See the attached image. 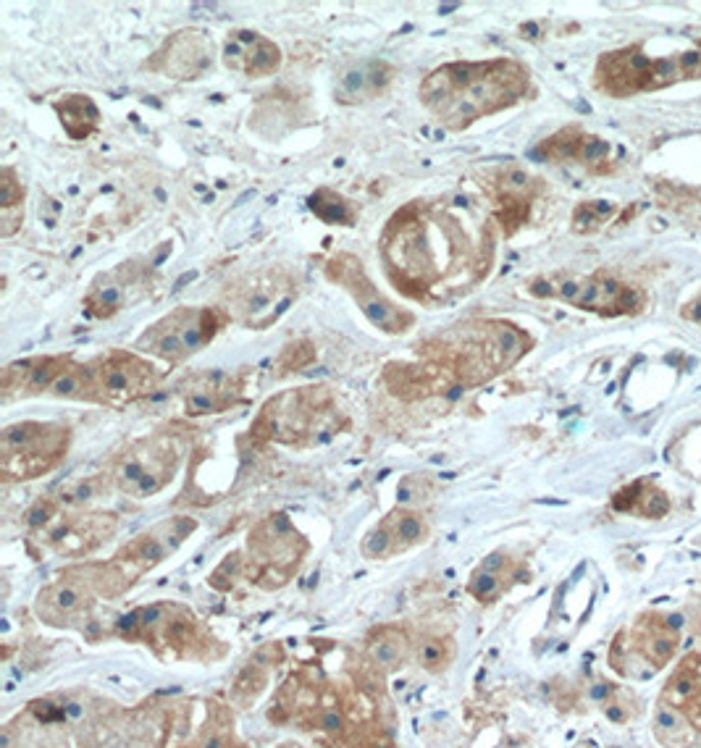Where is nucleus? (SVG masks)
<instances>
[{"mask_svg": "<svg viewBox=\"0 0 701 748\" xmlns=\"http://www.w3.org/2000/svg\"><path fill=\"white\" fill-rule=\"evenodd\" d=\"M386 279L428 310L465 300L497 260V221L468 195L418 197L397 208L379 237Z\"/></svg>", "mask_w": 701, "mask_h": 748, "instance_id": "1", "label": "nucleus"}, {"mask_svg": "<svg viewBox=\"0 0 701 748\" xmlns=\"http://www.w3.org/2000/svg\"><path fill=\"white\" fill-rule=\"evenodd\" d=\"M531 95V74L515 58L449 61L428 71L418 87L423 108L447 132H465L476 121L502 113Z\"/></svg>", "mask_w": 701, "mask_h": 748, "instance_id": "2", "label": "nucleus"}, {"mask_svg": "<svg viewBox=\"0 0 701 748\" xmlns=\"http://www.w3.org/2000/svg\"><path fill=\"white\" fill-rule=\"evenodd\" d=\"M531 350V336L515 323L494 318L460 321L423 339L415 355L444 373L452 389H476L502 376Z\"/></svg>", "mask_w": 701, "mask_h": 748, "instance_id": "3", "label": "nucleus"}, {"mask_svg": "<svg viewBox=\"0 0 701 748\" xmlns=\"http://www.w3.org/2000/svg\"><path fill=\"white\" fill-rule=\"evenodd\" d=\"M347 426L337 392L326 384L284 389L260 405L250 423V439L260 444L316 447Z\"/></svg>", "mask_w": 701, "mask_h": 748, "instance_id": "4", "label": "nucleus"}, {"mask_svg": "<svg viewBox=\"0 0 701 748\" xmlns=\"http://www.w3.org/2000/svg\"><path fill=\"white\" fill-rule=\"evenodd\" d=\"M300 297V276L289 266H263L232 279L221 292L229 321L247 331H268Z\"/></svg>", "mask_w": 701, "mask_h": 748, "instance_id": "5", "label": "nucleus"}, {"mask_svg": "<svg viewBox=\"0 0 701 748\" xmlns=\"http://www.w3.org/2000/svg\"><path fill=\"white\" fill-rule=\"evenodd\" d=\"M229 315L224 308L211 305H179L150 323L134 342L140 355L155 357L169 368L187 363L197 352H203L221 331L229 326Z\"/></svg>", "mask_w": 701, "mask_h": 748, "instance_id": "6", "label": "nucleus"}, {"mask_svg": "<svg viewBox=\"0 0 701 748\" xmlns=\"http://www.w3.org/2000/svg\"><path fill=\"white\" fill-rule=\"evenodd\" d=\"M71 426L64 420H19L0 431V476L6 483L35 481L66 460Z\"/></svg>", "mask_w": 701, "mask_h": 748, "instance_id": "7", "label": "nucleus"}, {"mask_svg": "<svg viewBox=\"0 0 701 748\" xmlns=\"http://www.w3.org/2000/svg\"><path fill=\"white\" fill-rule=\"evenodd\" d=\"M182 462V447L169 431H153L148 436L129 441L113 457L108 478L121 494L134 499L155 497L174 481Z\"/></svg>", "mask_w": 701, "mask_h": 748, "instance_id": "8", "label": "nucleus"}, {"mask_svg": "<svg viewBox=\"0 0 701 748\" xmlns=\"http://www.w3.org/2000/svg\"><path fill=\"white\" fill-rule=\"evenodd\" d=\"M308 549V541L284 512L268 515L247 539V573L263 588H279L300 570Z\"/></svg>", "mask_w": 701, "mask_h": 748, "instance_id": "9", "label": "nucleus"}, {"mask_svg": "<svg viewBox=\"0 0 701 748\" xmlns=\"http://www.w3.org/2000/svg\"><path fill=\"white\" fill-rule=\"evenodd\" d=\"M92 389L100 407L121 410L150 397L161 384V368L140 352L108 350L87 360Z\"/></svg>", "mask_w": 701, "mask_h": 748, "instance_id": "10", "label": "nucleus"}, {"mask_svg": "<svg viewBox=\"0 0 701 748\" xmlns=\"http://www.w3.org/2000/svg\"><path fill=\"white\" fill-rule=\"evenodd\" d=\"M323 273L331 284L342 287L344 292L350 294L355 305L360 308V313L368 318V321L386 336H402L415 326V313L407 308H400L397 302H392L381 292L373 279L365 271V263L352 255V252H337L326 260Z\"/></svg>", "mask_w": 701, "mask_h": 748, "instance_id": "11", "label": "nucleus"}, {"mask_svg": "<svg viewBox=\"0 0 701 748\" xmlns=\"http://www.w3.org/2000/svg\"><path fill=\"white\" fill-rule=\"evenodd\" d=\"M158 289V273L145 258H129L116 263L108 271H100L90 281L82 308L95 321L116 318L124 310L137 308L140 302L150 300Z\"/></svg>", "mask_w": 701, "mask_h": 748, "instance_id": "12", "label": "nucleus"}, {"mask_svg": "<svg viewBox=\"0 0 701 748\" xmlns=\"http://www.w3.org/2000/svg\"><path fill=\"white\" fill-rule=\"evenodd\" d=\"M478 187L489 197L491 218L505 237H515L531 216V205L541 192V179H533L520 166L486 168L478 174Z\"/></svg>", "mask_w": 701, "mask_h": 748, "instance_id": "13", "label": "nucleus"}, {"mask_svg": "<svg viewBox=\"0 0 701 748\" xmlns=\"http://www.w3.org/2000/svg\"><path fill=\"white\" fill-rule=\"evenodd\" d=\"M216 63V42L203 29H179L158 45L148 61H142V71L174 82H195L213 71Z\"/></svg>", "mask_w": 701, "mask_h": 748, "instance_id": "14", "label": "nucleus"}, {"mask_svg": "<svg viewBox=\"0 0 701 748\" xmlns=\"http://www.w3.org/2000/svg\"><path fill=\"white\" fill-rule=\"evenodd\" d=\"M250 368L239 371H205L195 373L179 386V399L187 418L229 413L247 402Z\"/></svg>", "mask_w": 701, "mask_h": 748, "instance_id": "15", "label": "nucleus"}, {"mask_svg": "<svg viewBox=\"0 0 701 748\" xmlns=\"http://www.w3.org/2000/svg\"><path fill=\"white\" fill-rule=\"evenodd\" d=\"M197 523L192 518H171L163 523L153 525L150 531L140 533L137 539L129 541L127 546H121L119 554L113 557L116 567H119L127 583H137L142 575L153 570L155 565H161L169 554H174L184 539H190V533L195 531Z\"/></svg>", "mask_w": 701, "mask_h": 748, "instance_id": "16", "label": "nucleus"}, {"mask_svg": "<svg viewBox=\"0 0 701 748\" xmlns=\"http://www.w3.org/2000/svg\"><path fill=\"white\" fill-rule=\"evenodd\" d=\"M623 284L607 276H594V279H541L528 281V292L539 300H562L570 302L573 308L596 310V313L615 315L623 313Z\"/></svg>", "mask_w": 701, "mask_h": 748, "instance_id": "17", "label": "nucleus"}, {"mask_svg": "<svg viewBox=\"0 0 701 748\" xmlns=\"http://www.w3.org/2000/svg\"><path fill=\"white\" fill-rule=\"evenodd\" d=\"M74 360L77 357L71 352H61V355L22 357V360L8 363L0 373V399H3V405L50 394V389L56 386L58 378L69 371Z\"/></svg>", "mask_w": 701, "mask_h": 748, "instance_id": "18", "label": "nucleus"}, {"mask_svg": "<svg viewBox=\"0 0 701 748\" xmlns=\"http://www.w3.org/2000/svg\"><path fill=\"white\" fill-rule=\"evenodd\" d=\"M116 528L119 518L113 512H71V515H58L45 528V544L64 557H82L106 544Z\"/></svg>", "mask_w": 701, "mask_h": 748, "instance_id": "19", "label": "nucleus"}, {"mask_svg": "<svg viewBox=\"0 0 701 748\" xmlns=\"http://www.w3.org/2000/svg\"><path fill=\"white\" fill-rule=\"evenodd\" d=\"M281 48L255 29H229L221 42V63L247 79L274 77L281 69Z\"/></svg>", "mask_w": 701, "mask_h": 748, "instance_id": "20", "label": "nucleus"}, {"mask_svg": "<svg viewBox=\"0 0 701 748\" xmlns=\"http://www.w3.org/2000/svg\"><path fill=\"white\" fill-rule=\"evenodd\" d=\"M428 539V520L421 512L400 510L389 512L376 528L363 539V554L368 560H389L397 554L421 546Z\"/></svg>", "mask_w": 701, "mask_h": 748, "instance_id": "21", "label": "nucleus"}, {"mask_svg": "<svg viewBox=\"0 0 701 748\" xmlns=\"http://www.w3.org/2000/svg\"><path fill=\"white\" fill-rule=\"evenodd\" d=\"M397 66L384 58H363L339 71L334 82V100L339 105H365L384 98L397 79Z\"/></svg>", "mask_w": 701, "mask_h": 748, "instance_id": "22", "label": "nucleus"}, {"mask_svg": "<svg viewBox=\"0 0 701 748\" xmlns=\"http://www.w3.org/2000/svg\"><path fill=\"white\" fill-rule=\"evenodd\" d=\"M92 588L74 570H66L61 581L50 583L37 596V615L50 625H66L74 617L85 615L92 604Z\"/></svg>", "mask_w": 701, "mask_h": 748, "instance_id": "23", "label": "nucleus"}, {"mask_svg": "<svg viewBox=\"0 0 701 748\" xmlns=\"http://www.w3.org/2000/svg\"><path fill=\"white\" fill-rule=\"evenodd\" d=\"M53 113L58 116L61 126L69 140L85 142L92 134L100 129V108L98 103L85 95V92H71V95H61L50 103Z\"/></svg>", "mask_w": 701, "mask_h": 748, "instance_id": "24", "label": "nucleus"}, {"mask_svg": "<svg viewBox=\"0 0 701 748\" xmlns=\"http://www.w3.org/2000/svg\"><path fill=\"white\" fill-rule=\"evenodd\" d=\"M27 187L14 166L0 168V237L11 239L24 224Z\"/></svg>", "mask_w": 701, "mask_h": 748, "instance_id": "25", "label": "nucleus"}, {"mask_svg": "<svg viewBox=\"0 0 701 748\" xmlns=\"http://www.w3.org/2000/svg\"><path fill=\"white\" fill-rule=\"evenodd\" d=\"M308 208L310 213L329 226H344V229H352L358 224L360 208L352 203L350 197H344L342 192L331 187H318L310 192L308 197Z\"/></svg>", "mask_w": 701, "mask_h": 748, "instance_id": "26", "label": "nucleus"}, {"mask_svg": "<svg viewBox=\"0 0 701 748\" xmlns=\"http://www.w3.org/2000/svg\"><path fill=\"white\" fill-rule=\"evenodd\" d=\"M507 575H510V557L505 552H491L470 575L468 594L476 596L478 602H494L505 591Z\"/></svg>", "mask_w": 701, "mask_h": 748, "instance_id": "27", "label": "nucleus"}, {"mask_svg": "<svg viewBox=\"0 0 701 748\" xmlns=\"http://www.w3.org/2000/svg\"><path fill=\"white\" fill-rule=\"evenodd\" d=\"M48 397L66 399V402H87V405H98L95 389H92V378L87 371V363H71L69 371L58 378L56 386L50 389Z\"/></svg>", "mask_w": 701, "mask_h": 748, "instance_id": "28", "label": "nucleus"}, {"mask_svg": "<svg viewBox=\"0 0 701 748\" xmlns=\"http://www.w3.org/2000/svg\"><path fill=\"white\" fill-rule=\"evenodd\" d=\"M371 659L376 665L386 667V670H397L405 665L407 659V638L405 633H397L392 628H384L376 633L371 641Z\"/></svg>", "mask_w": 701, "mask_h": 748, "instance_id": "29", "label": "nucleus"}, {"mask_svg": "<svg viewBox=\"0 0 701 748\" xmlns=\"http://www.w3.org/2000/svg\"><path fill=\"white\" fill-rule=\"evenodd\" d=\"M316 363V344L308 342V339H297V342L287 344L281 355L276 357L274 363V376L276 378H287L292 373L305 371L308 365Z\"/></svg>", "mask_w": 701, "mask_h": 748, "instance_id": "30", "label": "nucleus"}, {"mask_svg": "<svg viewBox=\"0 0 701 748\" xmlns=\"http://www.w3.org/2000/svg\"><path fill=\"white\" fill-rule=\"evenodd\" d=\"M699 696H701V678H699V672H696L691 665L680 667L665 688V701H670V704H675V707L691 704V701L699 699Z\"/></svg>", "mask_w": 701, "mask_h": 748, "instance_id": "31", "label": "nucleus"}, {"mask_svg": "<svg viewBox=\"0 0 701 748\" xmlns=\"http://www.w3.org/2000/svg\"><path fill=\"white\" fill-rule=\"evenodd\" d=\"M615 213V205L607 200H594V203H581L573 213V231L578 234H591L599 229L604 218H610Z\"/></svg>", "mask_w": 701, "mask_h": 748, "instance_id": "32", "label": "nucleus"}, {"mask_svg": "<svg viewBox=\"0 0 701 748\" xmlns=\"http://www.w3.org/2000/svg\"><path fill=\"white\" fill-rule=\"evenodd\" d=\"M452 644L449 641H442V638H428L418 646V665L426 667L428 672H442L444 667L452 662Z\"/></svg>", "mask_w": 701, "mask_h": 748, "instance_id": "33", "label": "nucleus"}, {"mask_svg": "<svg viewBox=\"0 0 701 748\" xmlns=\"http://www.w3.org/2000/svg\"><path fill=\"white\" fill-rule=\"evenodd\" d=\"M100 491H103V483L98 478H87V481H77L66 486V489H61L58 502H61V507H82L90 499L100 497Z\"/></svg>", "mask_w": 701, "mask_h": 748, "instance_id": "34", "label": "nucleus"}, {"mask_svg": "<svg viewBox=\"0 0 701 748\" xmlns=\"http://www.w3.org/2000/svg\"><path fill=\"white\" fill-rule=\"evenodd\" d=\"M654 730H657L659 741L662 743H670V735H678L680 738V733H683V722H680L678 712H675L667 701H662V704L657 707V714H654ZM680 743L686 746L688 741L680 738Z\"/></svg>", "mask_w": 701, "mask_h": 748, "instance_id": "35", "label": "nucleus"}, {"mask_svg": "<svg viewBox=\"0 0 701 748\" xmlns=\"http://www.w3.org/2000/svg\"><path fill=\"white\" fill-rule=\"evenodd\" d=\"M607 155H610V145L599 137H591V134H583V142L578 147V155H575V161L586 163V166L596 168L599 163L607 161ZM599 171V168H596Z\"/></svg>", "mask_w": 701, "mask_h": 748, "instance_id": "36", "label": "nucleus"}, {"mask_svg": "<svg viewBox=\"0 0 701 748\" xmlns=\"http://www.w3.org/2000/svg\"><path fill=\"white\" fill-rule=\"evenodd\" d=\"M638 510L644 512L646 518H662V515H667V510H670V502H667V497L662 491L649 489L644 497H638Z\"/></svg>", "mask_w": 701, "mask_h": 748, "instance_id": "37", "label": "nucleus"}, {"mask_svg": "<svg viewBox=\"0 0 701 748\" xmlns=\"http://www.w3.org/2000/svg\"><path fill=\"white\" fill-rule=\"evenodd\" d=\"M318 725H321L326 733H342L344 728V714L342 709L337 707V704H331V707H326L321 712V717H318Z\"/></svg>", "mask_w": 701, "mask_h": 748, "instance_id": "38", "label": "nucleus"}, {"mask_svg": "<svg viewBox=\"0 0 701 748\" xmlns=\"http://www.w3.org/2000/svg\"><path fill=\"white\" fill-rule=\"evenodd\" d=\"M683 315H686L688 321H696V323H701V300L691 302V305H688V308H686V310H683Z\"/></svg>", "mask_w": 701, "mask_h": 748, "instance_id": "39", "label": "nucleus"}, {"mask_svg": "<svg viewBox=\"0 0 701 748\" xmlns=\"http://www.w3.org/2000/svg\"><path fill=\"white\" fill-rule=\"evenodd\" d=\"M665 628L670 630V633H678V630L683 628V615H667L665 617Z\"/></svg>", "mask_w": 701, "mask_h": 748, "instance_id": "40", "label": "nucleus"}, {"mask_svg": "<svg viewBox=\"0 0 701 748\" xmlns=\"http://www.w3.org/2000/svg\"><path fill=\"white\" fill-rule=\"evenodd\" d=\"M607 693H610V688H607V686H596L594 691H591V696H594V699H604Z\"/></svg>", "mask_w": 701, "mask_h": 748, "instance_id": "41", "label": "nucleus"}, {"mask_svg": "<svg viewBox=\"0 0 701 748\" xmlns=\"http://www.w3.org/2000/svg\"><path fill=\"white\" fill-rule=\"evenodd\" d=\"M281 748H302V746H297V743H284Z\"/></svg>", "mask_w": 701, "mask_h": 748, "instance_id": "42", "label": "nucleus"}]
</instances>
